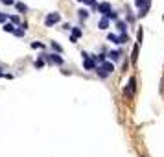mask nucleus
Returning a JSON list of instances; mask_svg holds the SVG:
<instances>
[{
  "mask_svg": "<svg viewBox=\"0 0 164 157\" xmlns=\"http://www.w3.org/2000/svg\"><path fill=\"white\" fill-rule=\"evenodd\" d=\"M107 39L111 41V43L122 45V43H125V41H127V35H125V33H122V35H116V33H109V35H107Z\"/></svg>",
  "mask_w": 164,
  "mask_h": 157,
  "instance_id": "obj_1",
  "label": "nucleus"
},
{
  "mask_svg": "<svg viewBox=\"0 0 164 157\" xmlns=\"http://www.w3.org/2000/svg\"><path fill=\"white\" fill-rule=\"evenodd\" d=\"M59 20H61L59 13H50V15L46 17V20H45V24H46V26H53L56 22H59Z\"/></svg>",
  "mask_w": 164,
  "mask_h": 157,
  "instance_id": "obj_2",
  "label": "nucleus"
},
{
  "mask_svg": "<svg viewBox=\"0 0 164 157\" xmlns=\"http://www.w3.org/2000/svg\"><path fill=\"white\" fill-rule=\"evenodd\" d=\"M133 91H135V78H131V80L127 81V87H125V91H124V96L129 98L131 94H133Z\"/></svg>",
  "mask_w": 164,
  "mask_h": 157,
  "instance_id": "obj_3",
  "label": "nucleus"
},
{
  "mask_svg": "<svg viewBox=\"0 0 164 157\" xmlns=\"http://www.w3.org/2000/svg\"><path fill=\"white\" fill-rule=\"evenodd\" d=\"M98 9H100V13L109 15V13H111V4H109V2H102L100 6H98Z\"/></svg>",
  "mask_w": 164,
  "mask_h": 157,
  "instance_id": "obj_4",
  "label": "nucleus"
},
{
  "mask_svg": "<svg viewBox=\"0 0 164 157\" xmlns=\"http://www.w3.org/2000/svg\"><path fill=\"white\" fill-rule=\"evenodd\" d=\"M83 67L87 68V70H92L96 65H94V61L92 59H89V57H85V61H83Z\"/></svg>",
  "mask_w": 164,
  "mask_h": 157,
  "instance_id": "obj_5",
  "label": "nucleus"
},
{
  "mask_svg": "<svg viewBox=\"0 0 164 157\" xmlns=\"http://www.w3.org/2000/svg\"><path fill=\"white\" fill-rule=\"evenodd\" d=\"M98 28H100V30H107V28H109V19H107V17H103L100 22H98Z\"/></svg>",
  "mask_w": 164,
  "mask_h": 157,
  "instance_id": "obj_6",
  "label": "nucleus"
},
{
  "mask_svg": "<svg viewBox=\"0 0 164 157\" xmlns=\"http://www.w3.org/2000/svg\"><path fill=\"white\" fill-rule=\"evenodd\" d=\"M149 2H151V0H137L135 4H137L138 7H144V9H148V7H149Z\"/></svg>",
  "mask_w": 164,
  "mask_h": 157,
  "instance_id": "obj_7",
  "label": "nucleus"
},
{
  "mask_svg": "<svg viewBox=\"0 0 164 157\" xmlns=\"http://www.w3.org/2000/svg\"><path fill=\"white\" fill-rule=\"evenodd\" d=\"M120 56H122V54H120L118 50H114V52H111V54H109V57H111L113 61H118V59H120Z\"/></svg>",
  "mask_w": 164,
  "mask_h": 157,
  "instance_id": "obj_8",
  "label": "nucleus"
},
{
  "mask_svg": "<svg viewBox=\"0 0 164 157\" xmlns=\"http://www.w3.org/2000/svg\"><path fill=\"white\" fill-rule=\"evenodd\" d=\"M50 56H52V57H50V59H52V63H57V65H63V59H61L59 56H56V54H50Z\"/></svg>",
  "mask_w": 164,
  "mask_h": 157,
  "instance_id": "obj_9",
  "label": "nucleus"
},
{
  "mask_svg": "<svg viewBox=\"0 0 164 157\" xmlns=\"http://www.w3.org/2000/svg\"><path fill=\"white\" fill-rule=\"evenodd\" d=\"M15 6H17V9H19L20 13H26V9H28V7H26V4H22V2H17Z\"/></svg>",
  "mask_w": 164,
  "mask_h": 157,
  "instance_id": "obj_10",
  "label": "nucleus"
},
{
  "mask_svg": "<svg viewBox=\"0 0 164 157\" xmlns=\"http://www.w3.org/2000/svg\"><path fill=\"white\" fill-rule=\"evenodd\" d=\"M79 35H81V31H79L78 28H74V30H72V37H74V39H78Z\"/></svg>",
  "mask_w": 164,
  "mask_h": 157,
  "instance_id": "obj_11",
  "label": "nucleus"
},
{
  "mask_svg": "<svg viewBox=\"0 0 164 157\" xmlns=\"http://www.w3.org/2000/svg\"><path fill=\"white\" fill-rule=\"evenodd\" d=\"M4 30H6V31H13V33H15V30H17V28H15V26H11V24H6V26H4Z\"/></svg>",
  "mask_w": 164,
  "mask_h": 157,
  "instance_id": "obj_12",
  "label": "nucleus"
},
{
  "mask_svg": "<svg viewBox=\"0 0 164 157\" xmlns=\"http://www.w3.org/2000/svg\"><path fill=\"white\" fill-rule=\"evenodd\" d=\"M118 30L124 33V31H125V22H118Z\"/></svg>",
  "mask_w": 164,
  "mask_h": 157,
  "instance_id": "obj_13",
  "label": "nucleus"
},
{
  "mask_svg": "<svg viewBox=\"0 0 164 157\" xmlns=\"http://www.w3.org/2000/svg\"><path fill=\"white\" fill-rule=\"evenodd\" d=\"M2 4H6V6H13V4H15V0H2Z\"/></svg>",
  "mask_w": 164,
  "mask_h": 157,
  "instance_id": "obj_14",
  "label": "nucleus"
},
{
  "mask_svg": "<svg viewBox=\"0 0 164 157\" xmlns=\"http://www.w3.org/2000/svg\"><path fill=\"white\" fill-rule=\"evenodd\" d=\"M83 2H85L87 6H92V7L96 6V2H94V0H83Z\"/></svg>",
  "mask_w": 164,
  "mask_h": 157,
  "instance_id": "obj_15",
  "label": "nucleus"
},
{
  "mask_svg": "<svg viewBox=\"0 0 164 157\" xmlns=\"http://www.w3.org/2000/svg\"><path fill=\"white\" fill-rule=\"evenodd\" d=\"M42 65H45V63H42V59H37V61H35V67H39V68H41Z\"/></svg>",
  "mask_w": 164,
  "mask_h": 157,
  "instance_id": "obj_16",
  "label": "nucleus"
},
{
  "mask_svg": "<svg viewBox=\"0 0 164 157\" xmlns=\"http://www.w3.org/2000/svg\"><path fill=\"white\" fill-rule=\"evenodd\" d=\"M109 19H118V13H114V11H111V13H109Z\"/></svg>",
  "mask_w": 164,
  "mask_h": 157,
  "instance_id": "obj_17",
  "label": "nucleus"
},
{
  "mask_svg": "<svg viewBox=\"0 0 164 157\" xmlns=\"http://www.w3.org/2000/svg\"><path fill=\"white\" fill-rule=\"evenodd\" d=\"M11 22H13V24H19L20 20H19V17H11Z\"/></svg>",
  "mask_w": 164,
  "mask_h": 157,
  "instance_id": "obj_18",
  "label": "nucleus"
},
{
  "mask_svg": "<svg viewBox=\"0 0 164 157\" xmlns=\"http://www.w3.org/2000/svg\"><path fill=\"white\" fill-rule=\"evenodd\" d=\"M52 46H53V48H56V50H57V52H61V46H59V45H57V43H52Z\"/></svg>",
  "mask_w": 164,
  "mask_h": 157,
  "instance_id": "obj_19",
  "label": "nucleus"
},
{
  "mask_svg": "<svg viewBox=\"0 0 164 157\" xmlns=\"http://www.w3.org/2000/svg\"><path fill=\"white\" fill-rule=\"evenodd\" d=\"M31 46H33V48H42V43H33Z\"/></svg>",
  "mask_w": 164,
  "mask_h": 157,
  "instance_id": "obj_20",
  "label": "nucleus"
},
{
  "mask_svg": "<svg viewBox=\"0 0 164 157\" xmlns=\"http://www.w3.org/2000/svg\"><path fill=\"white\" fill-rule=\"evenodd\" d=\"M0 74H2V72H0Z\"/></svg>",
  "mask_w": 164,
  "mask_h": 157,
  "instance_id": "obj_21",
  "label": "nucleus"
}]
</instances>
